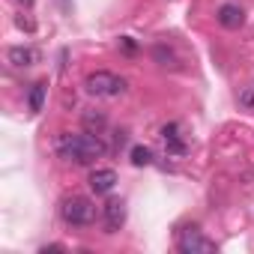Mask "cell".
Wrapping results in <instances>:
<instances>
[{
  "label": "cell",
  "mask_w": 254,
  "mask_h": 254,
  "mask_svg": "<svg viewBox=\"0 0 254 254\" xmlns=\"http://www.w3.org/2000/svg\"><path fill=\"white\" fill-rule=\"evenodd\" d=\"M54 150H57V156L60 159H66V162H75V165H93L96 159H102L105 156V144H102V138L93 132H63V135H57V141H54Z\"/></svg>",
  "instance_id": "obj_1"
},
{
  "label": "cell",
  "mask_w": 254,
  "mask_h": 254,
  "mask_svg": "<svg viewBox=\"0 0 254 254\" xmlns=\"http://www.w3.org/2000/svg\"><path fill=\"white\" fill-rule=\"evenodd\" d=\"M60 218L69 227H90L96 221V203L84 194H72L60 203Z\"/></svg>",
  "instance_id": "obj_2"
},
{
  "label": "cell",
  "mask_w": 254,
  "mask_h": 254,
  "mask_svg": "<svg viewBox=\"0 0 254 254\" xmlns=\"http://www.w3.org/2000/svg\"><path fill=\"white\" fill-rule=\"evenodd\" d=\"M84 90H87L90 96H120V93L126 90V81L117 78L114 72L99 69V72H90V75H87Z\"/></svg>",
  "instance_id": "obj_3"
},
{
  "label": "cell",
  "mask_w": 254,
  "mask_h": 254,
  "mask_svg": "<svg viewBox=\"0 0 254 254\" xmlns=\"http://www.w3.org/2000/svg\"><path fill=\"white\" fill-rule=\"evenodd\" d=\"M177 245H180V251H183V254H212V251H215V242H212V239H206V236L200 233V227H197V224L183 227V230H180Z\"/></svg>",
  "instance_id": "obj_4"
},
{
  "label": "cell",
  "mask_w": 254,
  "mask_h": 254,
  "mask_svg": "<svg viewBox=\"0 0 254 254\" xmlns=\"http://www.w3.org/2000/svg\"><path fill=\"white\" fill-rule=\"evenodd\" d=\"M102 221H105V233H117L126 224V203L120 197H111L102 206Z\"/></svg>",
  "instance_id": "obj_5"
},
{
  "label": "cell",
  "mask_w": 254,
  "mask_h": 254,
  "mask_svg": "<svg viewBox=\"0 0 254 254\" xmlns=\"http://www.w3.org/2000/svg\"><path fill=\"white\" fill-rule=\"evenodd\" d=\"M162 138H165V147H168L171 156H186V153H189V144H186V138H183V132H180V123L162 126Z\"/></svg>",
  "instance_id": "obj_6"
},
{
  "label": "cell",
  "mask_w": 254,
  "mask_h": 254,
  "mask_svg": "<svg viewBox=\"0 0 254 254\" xmlns=\"http://www.w3.org/2000/svg\"><path fill=\"white\" fill-rule=\"evenodd\" d=\"M114 186H117V171L114 168H96L90 174V189L96 194H111Z\"/></svg>",
  "instance_id": "obj_7"
},
{
  "label": "cell",
  "mask_w": 254,
  "mask_h": 254,
  "mask_svg": "<svg viewBox=\"0 0 254 254\" xmlns=\"http://www.w3.org/2000/svg\"><path fill=\"white\" fill-rule=\"evenodd\" d=\"M218 24L224 27V30H239L242 24H245V12L236 6V3H224V6H218Z\"/></svg>",
  "instance_id": "obj_8"
},
{
  "label": "cell",
  "mask_w": 254,
  "mask_h": 254,
  "mask_svg": "<svg viewBox=\"0 0 254 254\" xmlns=\"http://www.w3.org/2000/svg\"><path fill=\"white\" fill-rule=\"evenodd\" d=\"M6 60H9L12 66H33V63L39 60V54H36V48H30V45H12V48L6 51Z\"/></svg>",
  "instance_id": "obj_9"
},
{
  "label": "cell",
  "mask_w": 254,
  "mask_h": 254,
  "mask_svg": "<svg viewBox=\"0 0 254 254\" xmlns=\"http://www.w3.org/2000/svg\"><path fill=\"white\" fill-rule=\"evenodd\" d=\"M45 93H48V84L45 81H36L30 87V96H27V105H30V114H39L42 105H45Z\"/></svg>",
  "instance_id": "obj_10"
},
{
  "label": "cell",
  "mask_w": 254,
  "mask_h": 254,
  "mask_svg": "<svg viewBox=\"0 0 254 254\" xmlns=\"http://www.w3.org/2000/svg\"><path fill=\"white\" fill-rule=\"evenodd\" d=\"M132 165H138V168L153 165V150H150V147H135V150H132Z\"/></svg>",
  "instance_id": "obj_11"
},
{
  "label": "cell",
  "mask_w": 254,
  "mask_h": 254,
  "mask_svg": "<svg viewBox=\"0 0 254 254\" xmlns=\"http://www.w3.org/2000/svg\"><path fill=\"white\" fill-rule=\"evenodd\" d=\"M84 126L96 129V135H99V129H105V117L102 114H84Z\"/></svg>",
  "instance_id": "obj_12"
},
{
  "label": "cell",
  "mask_w": 254,
  "mask_h": 254,
  "mask_svg": "<svg viewBox=\"0 0 254 254\" xmlns=\"http://www.w3.org/2000/svg\"><path fill=\"white\" fill-rule=\"evenodd\" d=\"M239 105H242V108H248V111H254V87L242 90V96H239Z\"/></svg>",
  "instance_id": "obj_13"
},
{
  "label": "cell",
  "mask_w": 254,
  "mask_h": 254,
  "mask_svg": "<svg viewBox=\"0 0 254 254\" xmlns=\"http://www.w3.org/2000/svg\"><path fill=\"white\" fill-rule=\"evenodd\" d=\"M48 251H63V245H45V248H42V254H48Z\"/></svg>",
  "instance_id": "obj_14"
},
{
  "label": "cell",
  "mask_w": 254,
  "mask_h": 254,
  "mask_svg": "<svg viewBox=\"0 0 254 254\" xmlns=\"http://www.w3.org/2000/svg\"><path fill=\"white\" fill-rule=\"evenodd\" d=\"M18 3H24V6H33V0H18Z\"/></svg>",
  "instance_id": "obj_15"
}]
</instances>
